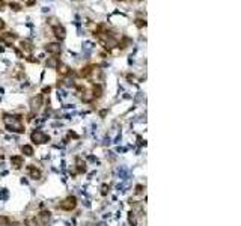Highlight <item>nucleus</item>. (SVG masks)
I'll list each match as a JSON object with an SVG mask.
<instances>
[{"mask_svg":"<svg viewBox=\"0 0 241 226\" xmlns=\"http://www.w3.org/2000/svg\"><path fill=\"white\" fill-rule=\"evenodd\" d=\"M93 93L90 92V90H86L84 93H83V96H81V99H83V102H92L93 101Z\"/></svg>","mask_w":241,"mask_h":226,"instance_id":"4468645a","label":"nucleus"},{"mask_svg":"<svg viewBox=\"0 0 241 226\" xmlns=\"http://www.w3.org/2000/svg\"><path fill=\"white\" fill-rule=\"evenodd\" d=\"M23 163H24V157L23 155H14V157H11V164L15 169H20L23 166Z\"/></svg>","mask_w":241,"mask_h":226,"instance_id":"1a4fd4ad","label":"nucleus"},{"mask_svg":"<svg viewBox=\"0 0 241 226\" xmlns=\"http://www.w3.org/2000/svg\"><path fill=\"white\" fill-rule=\"evenodd\" d=\"M45 51H48L50 54L57 56V54L62 53V45H60V42H48L45 45Z\"/></svg>","mask_w":241,"mask_h":226,"instance_id":"20e7f679","label":"nucleus"},{"mask_svg":"<svg viewBox=\"0 0 241 226\" xmlns=\"http://www.w3.org/2000/svg\"><path fill=\"white\" fill-rule=\"evenodd\" d=\"M26 224H27V226H42V224L38 221L36 217H35V218H27V220H26Z\"/></svg>","mask_w":241,"mask_h":226,"instance_id":"f3484780","label":"nucleus"},{"mask_svg":"<svg viewBox=\"0 0 241 226\" xmlns=\"http://www.w3.org/2000/svg\"><path fill=\"white\" fill-rule=\"evenodd\" d=\"M3 29H5V21L0 18V30H3Z\"/></svg>","mask_w":241,"mask_h":226,"instance_id":"b1692460","label":"nucleus"},{"mask_svg":"<svg viewBox=\"0 0 241 226\" xmlns=\"http://www.w3.org/2000/svg\"><path fill=\"white\" fill-rule=\"evenodd\" d=\"M21 50H23V51H26V53H30V51L33 50L32 42H30L29 39H23V41H21Z\"/></svg>","mask_w":241,"mask_h":226,"instance_id":"f8f14e48","label":"nucleus"},{"mask_svg":"<svg viewBox=\"0 0 241 226\" xmlns=\"http://www.w3.org/2000/svg\"><path fill=\"white\" fill-rule=\"evenodd\" d=\"M9 6H11L12 11H21V9H23V6H21L20 3H11Z\"/></svg>","mask_w":241,"mask_h":226,"instance_id":"aec40b11","label":"nucleus"},{"mask_svg":"<svg viewBox=\"0 0 241 226\" xmlns=\"http://www.w3.org/2000/svg\"><path fill=\"white\" fill-rule=\"evenodd\" d=\"M57 71H59L60 75H68V74H71V68H69L68 65H63V63H60V65L57 66Z\"/></svg>","mask_w":241,"mask_h":226,"instance_id":"ddd939ff","label":"nucleus"},{"mask_svg":"<svg viewBox=\"0 0 241 226\" xmlns=\"http://www.w3.org/2000/svg\"><path fill=\"white\" fill-rule=\"evenodd\" d=\"M15 53H17V56H18V57H23V53H21L18 48H15Z\"/></svg>","mask_w":241,"mask_h":226,"instance_id":"bb28decb","label":"nucleus"},{"mask_svg":"<svg viewBox=\"0 0 241 226\" xmlns=\"http://www.w3.org/2000/svg\"><path fill=\"white\" fill-rule=\"evenodd\" d=\"M77 166H78V172H86V166L83 164V161L80 158H77Z\"/></svg>","mask_w":241,"mask_h":226,"instance_id":"6ab92c4d","label":"nucleus"},{"mask_svg":"<svg viewBox=\"0 0 241 226\" xmlns=\"http://www.w3.org/2000/svg\"><path fill=\"white\" fill-rule=\"evenodd\" d=\"M50 90H51L50 86H48V87H44V89H42V93H47V92H50Z\"/></svg>","mask_w":241,"mask_h":226,"instance_id":"cd10ccee","label":"nucleus"},{"mask_svg":"<svg viewBox=\"0 0 241 226\" xmlns=\"http://www.w3.org/2000/svg\"><path fill=\"white\" fill-rule=\"evenodd\" d=\"M27 172H29L30 178H33V179H39V178H41V170L36 169L33 164H29V166H27Z\"/></svg>","mask_w":241,"mask_h":226,"instance_id":"9d476101","label":"nucleus"},{"mask_svg":"<svg viewBox=\"0 0 241 226\" xmlns=\"http://www.w3.org/2000/svg\"><path fill=\"white\" fill-rule=\"evenodd\" d=\"M107 191H108V185H107V184H102V185H101V194L105 196Z\"/></svg>","mask_w":241,"mask_h":226,"instance_id":"4be33fe9","label":"nucleus"},{"mask_svg":"<svg viewBox=\"0 0 241 226\" xmlns=\"http://www.w3.org/2000/svg\"><path fill=\"white\" fill-rule=\"evenodd\" d=\"M142 190H143V185H137L136 187V193H140Z\"/></svg>","mask_w":241,"mask_h":226,"instance_id":"a878e982","label":"nucleus"},{"mask_svg":"<svg viewBox=\"0 0 241 226\" xmlns=\"http://www.w3.org/2000/svg\"><path fill=\"white\" fill-rule=\"evenodd\" d=\"M0 39H2L5 44H12L15 39H17V35H14V33H11V32H6V33H2L0 35Z\"/></svg>","mask_w":241,"mask_h":226,"instance_id":"0eeeda50","label":"nucleus"},{"mask_svg":"<svg viewBox=\"0 0 241 226\" xmlns=\"http://www.w3.org/2000/svg\"><path fill=\"white\" fill-rule=\"evenodd\" d=\"M30 139H32V142L39 143V145L50 142V136H48V134H45V133H44V131H41V130H35V131L30 134Z\"/></svg>","mask_w":241,"mask_h":226,"instance_id":"f03ea898","label":"nucleus"},{"mask_svg":"<svg viewBox=\"0 0 241 226\" xmlns=\"http://www.w3.org/2000/svg\"><path fill=\"white\" fill-rule=\"evenodd\" d=\"M105 115H107V110H101V111H99V116H101V118H104Z\"/></svg>","mask_w":241,"mask_h":226,"instance_id":"393cba45","label":"nucleus"},{"mask_svg":"<svg viewBox=\"0 0 241 226\" xmlns=\"http://www.w3.org/2000/svg\"><path fill=\"white\" fill-rule=\"evenodd\" d=\"M0 224H9L6 217H0Z\"/></svg>","mask_w":241,"mask_h":226,"instance_id":"5701e85b","label":"nucleus"},{"mask_svg":"<svg viewBox=\"0 0 241 226\" xmlns=\"http://www.w3.org/2000/svg\"><path fill=\"white\" fill-rule=\"evenodd\" d=\"M21 151H23V154H24V155H27V157H32V155L35 154V152H33V148H32L30 145H23Z\"/></svg>","mask_w":241,"mask_h":226,"instance_id":"2eb2a0df","label":"nucleus"},{"mask_svg":"<svg viewBox=\"0 0 241 226\" xmlns=\"http://www.w3.org/2000/svg\"><path fill=\"white\" fill-rule=\"evenodd\" d=\"M30 105H32L33 110H38V108L42 105V93H38L36 96H33V98L30 99Z\"/></svg>","mask_w":241,"mask_h":226,"instance_id":"6e6552de","label":"nucleus"},{"mask_svg":"<svg viewBox=\"0 0 241 226\" xmlns=\"http://www.w3.org/2000/svg\"><path fill=\"white\" fill-rule=\"evenodd\" d=\"M45 65H47V68H50V69H57V66L60 65V60H59V57H48L47 62H45Z\"/></svg>","mask_w":241,"mask_h":226,"instance_id":"9b49d317","label":"nucleus"},{"mask_svg":"<svg viewBox=\"0 0 241 226\" xmlns=\"http://www.w3.org/2000/svg\"><path fill=\"white\" fill-rule=\"evenodd\" d=\"M136 26H137L139 29H143V27L146 26V21L142 20V18H137V20H136Z\"/></svg>","mask_w":241,"mask_h":226,"instance_id":"a211bd4d","label":"nucleus"},{"mask_svg":"<svg viewBox=\"0 0 241 226\" xmlns=\"http://www.w3.org/2000/svg\"><path fill=\"white\" fill-rule=\"evenodd\" d=\"M36 218H38V221L44 226V224H47V223L50 221V218H51V212H50V211H42V212H39V214H38V217H36Z\"/></svg>","mask_w":241,"mask_h":226,"instance_id":"423d86ee","label":"nucleus"},{"mask_svg":"<svg viewBox=\"0 0 241 226\" xmlns=\"http://www.w3.org/2000/svg\"><path fill=\"white\" fill-rule=\"evenodd\" d=\"M75 206H77V197L75 196H68L66 199H63L60 202V208L66 209V211H72Z\"/></svg>","mask_w":241,"mask_h":226,"instance_id":"7ed1b4c3","label":"nucleus"},{"mask_svg":"<svg viewBox=\"0 0 241 226\" xmlns=\"http://www.w3.org/2000/svg\"><path fill=\"white\" fill-rule=\"evenodd\" d=\"M0 226H9V224H0Z\"/></svg>","mask_w":241,"mask_h":226,"instance_id":"c85d7f7f","label":"nucleus"},{"mask_svg":"<svg viewBox=\"0 0 241 226\" xmlns=\"http://www.w3.org/2000/svg\"><path fill=\"white\" fill-rule=\"evenodd\" d=\"M5 124H6V128L12 133H24V125L21 124V118L20 116H9V115H5L3 118Z\"/></svg>","mask_w":241,"mask_h":226,"instance_id":"f257e3e1","label":"nucleus"},{"mask_svg":"<svg viewBox=\"0 0 241 226\" xmlns=\"http://www.w3.org/2000/svg\"><path fill=\"white\" fill-rule=\"evenodd\" d=\"M53 32H54V36H56L57 41H63V39L66 38V30H65V27L60 26V24H56V26L53 27Z\"/></svg>","mask_w":241,"mask_h":226,"instance_id":"39448f33","label":"nucleus"},{"mask_svg":"<svg viewBox=\"0 0 241 226\" xmlns=\"http://www.w3.org/2000/svg\"><path fill=\"white\" fill-rule=\"evenodd\" d=\"M93 96H96V98H99L101 95H102V86L101 84H93Z\"/></svg>","mask_w":241,"mask_h":226,"instance_id":"dca6fc26","label":"nucleus"},{"mask_svg":"<svg viewBox=\"0 0 241 226\" xmlns=\"http://www.w3.org/2000/svg\"><path fill=\"white\" fill-rule=\"evenodd\" d=\"M90 72H92V66H86V68H83V71H81V75L87 77Z\"/></svg>","mask_w":241,"mask_h":226,"instance_id":"412c9836","label":"nucleus"}]
</instances>
